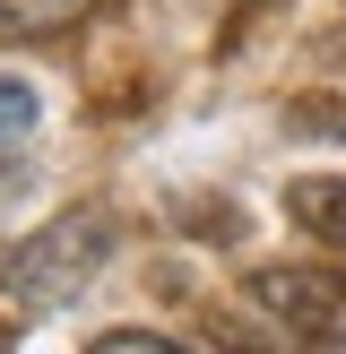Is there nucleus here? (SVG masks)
<instances>
[{"instance_id": "1", "label": "nucleus", "mask_w": 346, "mask_h": 354, "mask_svg": "<svg viewBox=\"0 0 346 354\" xmlns=\"http://www.w3.org/2000/svg\"><path fill=\"white\" fill-rule=\"evenodd\" d=\"M113 242H121V225L104 216V207H69V216L35 225L26 242L0 251V294H17L26 311H61V303H78V294L95 286V268L113 259Z\"/></svg>"}, {"instance_id": "2", "label": "nucleus", "mask_w": 346, "mask_h": 354, "mask_svg": "<svg viewBox=\"0 0 346 354\" xmlns=\"http://www.w3.org/2000/svg\"><path fill=\"white\" fill-rule=\"evenodd\" d=\"M251 311H268L277 337L303 354H346V277L338 268L268 259V268H251Z\"/></svg>"}, {"instance_id": "3", "label": "nucleus", "mask_w": 346, "mask_h": 354, "mask_svg": "<svg viewBox=\"0 0 346 354\" xmlns=\"http://www.w3.org/2000/svg\"><path fill=\"white\" fill-rule=\"evenodd\" d=\"M286 216L303 225L311 242L346 251V173H303V182H286Z\"/></svg>"}, {"instance_id": "4", "label": "nucleus", "mask_w": 346, "mask_h": 354, "mask_svg": "<svg viewBox=\"0 0 346 354\" xmlns=\"http://www.w3.org/2000/svg\"><path fill=\"white\" fill-rule=\"evenodd\" d=\"M95 0H0V35H69Z\"/></svg>"}, {"instance_id": "5", "label": "nucleus", "mask_w": 346, "mask_h": 354, "mask_svg": "<svg viewBox=\"0 0 346 354\" xmlns=\"http://www.w3.org/2000/svg\"><path fill=\"white\" fill-rule=\"evenodd\" d=\"M35 121H44V95H35V86L17 78V69H0V147H17V138L35 130Z\"/></svg>"}, {"instance_id": "6", "label": "nucleus", "mask_w": 346, "mask_h": 354, "mask_svg": "<svg viewBox=\"0 0 346 354\" xmlns=\"http://www.w3.org/2000/svg\"><path fill=\"white\" fill-rule=\"evenodd\" d=\"M86 354H190L182 337H156V328H113V337H95Z\"/></svg>"}, {"instance_id": "7", "label": "nucleus", "mask_w": 346, "mask_h": 354, "mask_svg": "<svg viewBox=\"0 0 346 354\" xmlns=\"http://www.w3.org/2000/svg\"><path fill=\"white\" fill-rule=\"evenodd\" d=\"M329 61H338V69H346V26H338V35H329Z\"/></svg>"}, {"instance_id": "8", "label": "nucleus", "mask_w": 346, "mask_h": 354, "mask_svg": "<svg viewBox=\"0 0 346 354\" xmlns=\"http://www.w3.org/2000/svg\"><path fill=\"white\" fill-rule=\"evenodd\" d=\"M0 354H9V328H0Z\"/></svg>"}]
</instances>
